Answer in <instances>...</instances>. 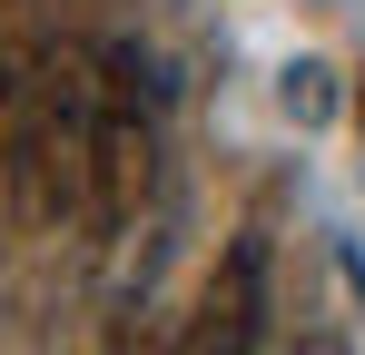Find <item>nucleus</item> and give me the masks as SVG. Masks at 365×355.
<instances>
[{"mask_svg": "<svg viewBox=\"0 0 365 355\" xmlns=\"http://www.w3.org/2000/svg\"><path fill=\"white\" fill-rule=\"evenodd\" d=\"M89 355H148V336H138V316H109V326H99V346Z\"/></svg>", "mask_w": 365, "mask_h": 355, "instance_id": "39448f33", "label": "nucleus"}, {"mask_svg": "<svg viewBox=\"0 0 365 355\" xmlns=\"http://www.w3.org/2000/svg\"><path fill=\"white\" fill-rule=\"evenodd\" d=\"M297 355H326V346H297Z\"/></svg>", "mask_w": 365, "mask_h": 355, "instance_id": "423d86ee", "label": "nucleus"}, {"mask_svg": "<svg viewBox=\"0 0 365 355\" xmlns=\"http://www.w3.org/2000/svg\"><path fill=\"white\" fill-rule=\"evenodd\" d=\"M158 187V128H148V89H138V59L109 50V99H99V148H89V237L138 227Z\"/></svg>", "mask_w": 365, "mask_h": 355, "instance_id": "f03ea898", "label": "nucleus"}, {"mask_svg": "<svg viewBox=\"0 0 365 355\" xmlns=\"http://www.w3.org/2000/svg\"><path fill=\"white\" fill-rule=\"evenodd\" d=\"M40 59H50V40L20 20V0H0V168L20 158V128H30V99H40Z\"/></svg>", "mask_w": 365, "mask_h": 355, "instance_id": "20e7f679", "label": "nucleus"}, {"mask_svg": "<svg viewBox=\"0 0 365 355\" xmlns=\"http://www.w3.org/2000/svg\"><path fill=\"white\" fill-rule=\"evenodd\" d=\"M257 346H267V247L237 237L207 267V287H197V306H187L168 355H257Z\"/></svg>", "mask_w": 365, "mask_h": 355, "instance_id": "7ed1b4c3", "label": "nucleus"}, {"mask_svg": "<svg viewBox=\"0 0 365 355\" xmlns=\"http://www.w3.org/2000/svg\"><path fill=\"white\" fill-rule=\"evenodd\" d=\"M99 99H109V50H50L40 59V99H30V128H20V207L40 227H89V148H99Z\"/></svg>", "mask_w": 365, "mask_h": 355, "instance_id": "f257e3e1", "label": "nucleus"}]
</instances>
